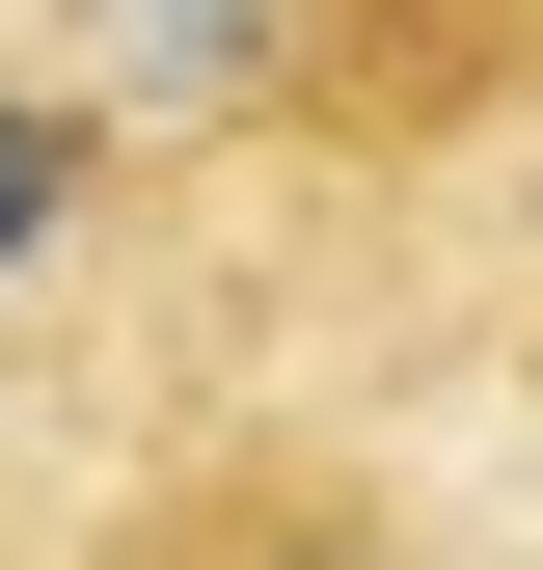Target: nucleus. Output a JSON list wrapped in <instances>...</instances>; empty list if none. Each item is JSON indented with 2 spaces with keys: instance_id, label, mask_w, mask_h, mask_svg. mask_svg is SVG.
Here are the masks:
<instances>
[{
  "instance_id": "1",
  "label": "nucleus",
  "mask_w": 543,
  "mask_h": 570,
  "mask_svg": "<svg viewBox=\"0 0 543 570\" xmlns=\"http://www.w3.org/2000/svg\"><path fill=\"white\" fill-rule=\"evenodd\" d=\"M55 570H462V543L407 517L354 435H272V407H245V435H164Z\"/></svg>"
},
{
  "instance_id": "2",
  "label": "nucleus",
  "mask_w": 543,
  "mask_h": 570,
  "mask_svg": "<svg viewBox=\"0 0 543 570\" xmlns=\"http://www.w3.org/2000/svg\"><path fill=\"white\" fill-rule=\"evenodd\" d=\"M109 218V82H55V55H0V272H55Z\"/></svg>"
}]
</instances>
